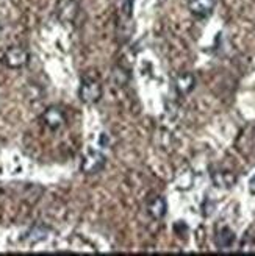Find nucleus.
I'll return each instance as SVG.
<instances>
[{"mask_svg":"<svg viewBox=\"0 0 255 256\" xmlns=\"http://www.w3.org/2000/svg\"><path fill=\"white\" fill-rule=\"evenodd\" d=\"M107 166V158L102 152L88 148L82 155V162H80V170L86 175H96L102 172Z\"/></svg>","mask_w":255,"mask_h":256,"instance_id":"1","label":"nucleus"},{"mask_svg":"<svg viewBox=\"0 0 255 256\" xmlns=\"http://www.w3.org/2000/svg\"><path fill=\"white\" fill-rule=\"evenodd\" d=\"M104 96V88H102L100 82L96 78H86L82 80L80 88H79V98L83 102L85 105H94Z\"/></svg>","mask_w":255,"mask_h":256,"instance_id":"2","label":"nucleus"},{"mask_svg":"<svg viewBox=\"0 0 255 256\" xmlns=\"http://www.w3.org/2000/svg\"><path fill=\"white\" fill-rule=\"evenodd\" d=\"M79 0H58L55 5V16L61 24H74L79 16Z\"/></svg>","mask_w":255,"mask_h":256,"instance_id":"3","label":"nucleus"},{"mask_svg":"<svg viewBox=\"0 0 255 256\" xmlns=\"http://www.w3.org/2000/svg\"><path fill=\"white\" fill-rule=\"evenodd\" d=\"M29 60H30L29 52L24 47H19V46L8 47L5 50L4 56H2L4 64H5L7 68H10V69H21L24 66H27Z\"/></svg>","mask_w":255,"mask_h":256,"instance_id":"4","label":"nucleus"},{"mask_svg":"<svg viewBox=\"0 0 255 256\" xmlns=\"http://www.w3.org/2000/svg\"><path fill=\"white\" fill-rule=\"evenodd\" d=\"M43 124L49 128V130H60L61 126H65L66 124V116L60 108L57 106H49L44 112H43Z\"/></svg>","mask_w":255,"mask_h":256,"instance_id":"5","label":"nucleus"},{"mask_svg":"<svg viewBox=\"0 0 255 256\" xmlns=\"http://www.w3.org/2000/svg\"><path fill=\"white\" fill-rule=\"evenodd\" d=\"M174 88L178 96H188L193 92V89L196 88V76L189 72L178 74L174 80Z\"/></svg>","mask_w":255,"mask_h":256,"instance_id":"6","label":"nucleus"},{"mask_svg":"<svg viewBox=\"0 0 255 256\" xmlns=\"http://www.w3.org/2000/svg\"><path fill=\"white\" fill-rule=\"evenodd\" d=\"M188 10L196 18H207L214 8V0H186Z\"/></svg>","mask_w":255,"mask_h":256,"instance_id":"7","label":"nucleus"},{"mask_svg":"<svg viewBox=\"0 0 255 256\" xmlns=\"http://www.w3.org/2000/svg\"><path fill=\"white\" fill-rule=\"evenodd\" d=\"M235 240H236V236L228 226H222L221 230H218V233L214 236V244L221 252L230 250L235 246Z\"/></svg>","mask_w":255,"mask_h":256,"instance_id":"8","label":"nucleus"},{"mask_svg":"<svg viewBox=\"0 0 255 256\" xmlns=\"http://www.w3.org/2000/svg\"><path fill=\"white\" fill-rule=\"evenodd\" d=\"M166 212H168V203H166V198H164V197L157 196V197H154L147 203V214L154 220L164 219Z\"/></svg>","mask_w":255,"mask_h":256,"instance_id":"9","label":"nucleus"},{"mask_svg":"<svg viewBox=\"0 0 255 256\" xmlns=\"http://www.w3.org/2000/svg\"><path fill=\"white\" fill-rule=\"evenodd\" d=\"M236 175L230 170H216L211 174V182L219 189H232L236 184Z\"/></svg>","mask_w":255,"mask_h":256,"instance_id":"10","label":"nucleus"},{"mask_svg":"<svg viewBox=\"0 0 255 256\" xmlns=\"http://www.w3.org/2000/svg\"><path fill=\"white\" fill-rule=\"evenodd\" d=\"M50 233V230L44 225H36L33 228H30L24 236V240H27L29 244H38V242L46 240L47 236Z\"/></svg>","mask_w":255,"mask_h":256,"instance_id":"11","label":"nucleus"},{"mask_svg":"<svg viewBox=\"0 0 255 256\" xmlns=\"http://www.w3.org/2000/svg\"><path fill=\"white\" fill-rule=\"evenodd\" d=\"M175 184L178 189H189L193 186V172L189 169H186V172H180L177 174V180H175Z\"/></svg>","mask_w":255,"mask_h":256,"instance_id":"12","label":"nucleus"},{"mask_svg":"<svg viewBox=\"0 0 255 256\" xmlns=\"http://www.w3.org/2000/svg\"><path fill=\"white\" fill-rule=\"evenodd\" d=\"M239 252H255V239L246 236L239 244Z\"/></svg>","mask_w":255,"mask_h":256,"instance_id":"13","label":"nucleus"},{"mask_svg":"<svg viewBox=\"0 0 255 256\" xmlns=\"http://www.w3.org/2000/svg\"><path fill=\"white\" fill-rule=\"evenodd\" d=\"M249 190H250V194H255V175L249 180Z\"/></svg>","mask_w":255,"mask_h":256,"instance_id":"14","label":"nucleus"},{"mask_svg":"<svg viewBox=\"0 0 255 256\" xmlns=\"http://www.w3.org/2000/svg\"><path fill=\"white\" fill-rule=\"evenodd\" d=\"M0 32H2V25H0Z\"/></svg>","mask_w":255,"mask_h":256,"instance_id":"15","label":"nucleus"}]
</instances>
